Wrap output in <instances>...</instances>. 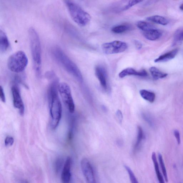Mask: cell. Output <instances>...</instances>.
<instances>
[{"mask_svg": "<svg viewBox=\"0 0 183 183\" xmlns=\"http://www.w3.org/2000/svg\"><path fill=\"white\" fill-rule=\"evenodd\" d=\"M12 92L14 106L19 111L22 116L24 115V106L18 88L16 86H13L12 88Z\"/></svg>", "mask_w": 183, "mask_h": 183, "instance_id": "9", "label": "cell"}, {"mask_svg": "<svg viewBox=\"0 0 183 183\" xmlns=\"http://www.w3.org/2000/svg\"><path fill=\"white\" fill-rule=\"evenodd\" d=\"M116 115L119 121L121 122L122 121L123 118V115L121 111L120 110H118L116 112Z\"/></svg>", "mask_w": 183, "mask_h": 183, "instance_id": "31", "label": "cell"}, {"mask_svg": "<svg viewBox=\"0 0 183 183\" xmlns=\"http://www.w3.org/2000/svg\"><path fill=\"white\" fill-rule=\"evenodd\" d=\"M128 48L125 42L115 41L104 43L102 45V49L105 54L112 55L123 52Z\"/></svg>", "mask_w": 183, "mask_h": 183, "instance_id": "7", "label": "cell"}, {"mask_svg": "<svg viewBox=\"0 0 183 183\" xmlns=\"http://www.w3.org/2000/svg\"><path fill=\"white\" fill-rule=\"evenodd\" d=\"M146 19L148 21L163 26L167 25L169 22L168 20L164 17L157 15L148 17Z\"/></svg>", "mask_w": 183, "mask_h": 183, "instance_id": "16", "label": "cell"}, {"mask_svg": "<svg viewBox=\"0 0 183 183\" xmlns=\"http://www.w3.org/2000/svg\"><path fill=\"white\" fill-rule=\"evenodd\" d=\"M58 79L55 76L49 88L48 97L51 117V126L55 129L59 126L62 115V106L58 94Z\"/></svg>", "mask_w": 183, "mask_h": 183, "instance_id": "1", "label": "cell"}, {"mask_svg": "<svg viewBox=\"0 0 183 183\" xmlns=\"http://www.w3.org/2000/svg\"><path fill=\"white\" fill-rule=\"evenodd\" d=\"M102 108H104L103 110H104V111H107V108L104 106H103Z\"/></svg>", "mask_w": 183, "mask_h": 183, "instance_id": "34", "label": "cell"}, {"mask_svg": "<svg viewBox=\"0 0 183 183\" xmlns=\"http://www.w3.org/2000/svg\"><path fill=\"white\" fill-rule=\"evenodd\" d=\"M14 143V139L11 136H8L6 137L4 141L5 146L6 147H10L12 146Z\"/></svg>", "mask_w": 183, "mask_h": 183, "instance_id": "28", "label": "cell"}, {"mask_svg": "<svg viewBox=\"0 0 183 183\" xmlns=\"http://www.w3.org/2000/svg\"><path fill=\"white\" fill-rule=\"evenodd\" d=\"M63 162L62 158H59L56 160L55 163V172L58 173L59 172L62 168Z\"/></svg>", "mask_w": 183, "mask_h": 183, "instance_id": "26", "label": "cell"}, {"mask_svg": "<svg viewBox=\"0 0 183 183\" xmlns=\"http://www.w3.org/2000/svg\"><path fill=\"white\" fill-rule=\"evenodd\" d=\"M0 98H1V101L2 102L4 103L6 102V99L5 93H4L3 87L1 86L0 87Z\"/></svg>", "mask_w": 183, "mask_h": 183, "instance_id": "29", "label": "cell"}, {"mask_svg": "<svg viewBox=\"0 0 183 183\" xmlns=\"http://www.w3.org/2000/svg\"><path fill=\"white\" fill-rule=\"evenodd\" d=\"M142 1H129L126 5L123 8H122L123 11L129 9V8L132 7V6L136 5V4L140 3L142 2Z\"/></svg>", "mask_w": 183, "mask_h": 183, "instance_id": "27", "label": "cell"}, {"mask_svg": "<svg viewBox=\"0 0 183 183\" xmlns=\"http://www.w3.org/2000/svg\"><path fill=\"white\" fill-rule=\"evenodd\" d=\"M31 55L35 72L37 76L41 75L42 64V50L41 42L39 35L34 28L29 30Z\"/></svg>", "mask_w": 183, "mask_h": 183, "instance_id": "2", "label": "cell"}, {"mask_svg": "<svg viewBox=\"0 0 183 183\" xmlns=\"http://www.w3.org/2000/svg\"><path fill=\"white\" fill-rule=\"evenodd\" d=\"M28 64L27 56L23 51H20L13 53L9 58L7 66L9 70L16 73L23 72Z\"/></svg>", "mask_w": 183, "mask_h": 183, "instance_id": "5", "label": "cell"}, {"mask_svg": "<svg viewBox=\"0 0 183 183\" xmlns=\"http://www.w3.org/2000/svg\"><path fill=\"white\" fill-rule=\"evenodd\" d=\"M83 173L87 183H97L92 166L89 161L84 158L81 162Z\"/></svg>", "mask_w": 183, "mask_h": 183, "instance_id": "8", "label": "cell"}, {"mask_svg": "<svg viewBox=\"0 0 183 183\" xmlns=\"http://www.w3.org/2000/svg\"><path fill=\"white\" fill-rule=\"evenodd\" d=\"M22 183H28V181H27L26 180H24V181H23V182H22Z\"/></svg>", "mask_w": 183, "mask_h": 183, "instance_id": "35", "label": "cell"}, {"mask_svg": "<svg viewBox=\"0 0 183 183\" xmlns=\"http://www.w3.org/2000/svg\"><path fill=\"white\" fill-rule=\"evenodd\" d=\"M152 159L154 166L156 176H157L158 181L160 183H165L164 177L160 172L159 165H158L157 157H156V153L155 152H153L152 153Z\"/></svg>", "mask_w": 183, "mask_h": 183, "instance_id": "17", "label": "cell"}, {"mask_svg": "<svg viewBox=\"0 0 183 183\" xmlns=\"http://www.w3.org/2000/svg\"><path fill=\"white\" fill-rule=\"evenodd\" d=\"M140 96L142 98L150 103L155 101L156 96L154 93L146 90H141L140 91Z\"/></svg>", "mask_w": 183, "mask_h": 183, "instance_id": "19", "label": "cell"}, {"mask_svg": "<svg viewBox=\"0 0 183 183\" xmlns=\"http://www.w3.org/2000/svg\"><path fill=\"white\" fill-rule=\"evenodd\" d=\"M149 70L153 79L156 80L164 79L168 75L167 73L162 72L154 67H151Z\"/></svg>", "mask_w": 183, "mask_h": 183, "instance_id": "18", "label": "cell"}, {"mask_svg": "<svg viewBox=\"0 0 183 183\" xmlns=\"http://www.w3.org/2000/svg\"><path fill=\"white\" fill-rule=\"evenodd\" d=\"M129 29V26L124 25H119L115 26L112 29L113 33L120 34L126 32Z\"/></svg>", "mask_w": 183, "mask_h": 183, "instance_id": "24", "label": "cell"}, {"mask_svg": "<svg viewBox=\"0 0 183 183\" xmlns=\"http://www.w3.org/2000/svg\"><path fill=\"white\" fill-rule=\"evenodd\" d=\"M64 2L73 21L81 26L87 25L91 21L90 15L75 2L70 1Z\"/></svg>", "mask_w": 183, "mask_h": 183, "instance_id": "4", "label": "cell"}, {"mask_svg": "<svg viewBox=\"0 0 183 183\" xmlns=\"http://www.w3.org/2000/svg\"><path fill=\"white\" fill-rule=\"evenodd\" d=\"M178 52V49H174L160 55V57L155 60L154 62L155 63H160V62H164L170 61L175 58L177 55Z\"/></svg>", "mask_w": 183, "mask_h": 183, "instance_id": "13", "label": "cell"}, {"mask_svg": "<svg viewBox=\"0 0 183 183\" xmlns=\"http://www.w3.org/2000/svg\"><path fill=\"white\" fill-rule=\"evenodd\" d=\"M72 161L70 157L67 158L62 170L61 178L62 183H70L71 178V167Z\"/></svg>", "mask_w": 183, "mask_h": 183, "instance_id": "10", "label": "cell"}, {"mask_svg": "<svg viewBox=\"0 0 183 183\" xmlns=\"http://www.w3.org/2000/svg\"><path fill=\"white\" fill-rule=\"evenodd\" d=\"M58 91L67 108L70 113H73L75 107L70 86L66 83H61L58 86Z\"/></svg>", "mask_w": 183, "mask_h": 183, "instance_id": "6", "label": "cell"}, {"mask_svg": "<svg viewBox=\"0 0 183 183\" xmlns=\"http://www.w3.org/2000/svg\"><path fill=\"white\" fill-rule=\"evenodd\" d=\"M180 8L181 10H183V3L180 6Z\"/></svg>", "mask_w": 183, "mask_h": 183, "instance_id": "33", "label": "cell"}, {"mask_svg": "<svg viewBox=\"0 0 183 183\" xmlns=\"http://www.w3.org/2000/svg\"><path fill=\"white\" fill-rule=\"evenodd\" d=\"M95 74L102 87L104 90H108L107 74L105 69L101 66H97L95 69Z\"/></svg>", "mask_w": 183, "mask_h": 183, "instance_id": "11", "label": "cell"}, {"mask_svg": "<svg viewBox=\"0 0 183 183\" xmlns=\"http://www.w3.org/2000/svg\"><path fill=\"white\" fill-rule=\"evenodd\" d=\"M125 168L128 174L129 179L131 183H139L138 182L137 178H136L134 173L133 172L132 170L129 168V167L125 165Z\"/></svg>", "mask_w": 183, "mask_h": 183, "instance_id": "25", "label": "cell"}, {"mask_svg": "<svg viewBox=\"0 0 183 183\" xmlns=\"http://www.w3.org/2000/svg\"><path fill=\"white\" fill-rule=\"evenodd\" d=\"M132 75L146 77L148 75V73L146 71L144 70L138 71L133 68H128L124 69L119 74V76L120 78H124L127 76Z\"/></svg>", "mask_w": 183, "mask_h": 183, "instance_id": "12", "label": "cell"}, {"mask_svg": "<svg viewBox=\"0 0 183 183\" xmlns=\"http://www.w3.org/2000/svg\"><path fill=\"white\" fill-rule=\"evenodd\" d=\"M158 159L159 160L160 164L161 167V170L164 176V179L166 181V182H168V178L167 176V174L166 167H165V165L164 161L163 159L162 155L161 154L158 153Z\"/></svg>", "mask_w": 183, "mask_h": 183, "instance_id": "22", "label": "cell"}, {"mask_svg": "<svg viewBox=\"0 0 183 183\" xmlns=\"http://www.w3.org/2000/svg\"><path fill=\"white\" fill-rule=\"evenodd\" d=\"M183 41V27L177 29L174 33L172 46L181 43Z\"/></svg>", "mask_w": 183, "mask_h": 183, "instance_id": "20", "label": "cell"}, {"mask_svg": "<svg viewBox=\"0 0 183 183\" xmlns=\"http://www.w3.org/2000/svg\"><path fill=\"white\" fill-rule=\"evenodd\" d=\"M174 135L176 138L177 143L180 144L181 143L180 135L179 132L177 130L174 131Z\"/></svg>", "mask_w": 183, "mask_h": 183, "instance_id": "30", "label": "cell"}, {"mask_svg": "<svg viewBox=\"0 0 183 183\" xmlns=\"http://www.w3.org/2000/svg\"><path fill=\"white\" fill-rule=\"evenodd\" d=\"M137 26L140 30L143 31L144 32H147L149 30H153L156 28L152 24H151L148 22L143 21H140L138 22L136 24Z\"/></svg>", "mask_w": 183, "mask_h": 183, "instance_id": "21", "label": "cell"}, {"mask_svg": "<svg viewBox=\"0 0 183 183\" xmlns=\"http://www.w3.org/2000/svg\"><path fill=\"white\" fill-rule=\"evenodd\" d=\"M137 139L135 145V149H136L138 148L144 138V132L141 127L138 126L137 127Z\"/></svg>", "mask_w": 183, "mask_h": 183, "instance_id": "23", "label": "cell"}, {"mask_svg": "<svg viewBox=\"0 0 183 183\" xmlns=\"http://www.w3.org/2000/svg\"><path fill=\"white\" fill-rule=\"evenodd\" d=\"M144 36L149 41H154L160 39L162 36V32L157 28L143 33Z\"/></svg>", "mask_w": 183, "mask_h": 183, "instance_id": "14", "label": "cell"}, {"mask_svg": "<svg viewBox=\"0 0 183 183\" xmlns=\"http://www.w3.org/2000/svg\"><path fill=\"white\" fill-rule=\"evenodd\" d=\"M135 45L136 48L138 50H140L142 48V44L141 42L137 40H135L134 41Z\"/></svg>", "mask_w": 183, "mask_h": 183, "instance_id": "32", "label": "cell"}, {"mask_svg": "<svg viewBox=\"0 0 183 183\" xmlns=\"http://www.w3.org/2000/svg\"><path fill=\"white\" fill-rule=\"evenodd\" d=\"M9 45V42L6 33L1 30L0 32V51L1 53H5L8 50Z\"/></svg>", "mask_w": 183, "mask_h": 183, "instance_id": "15", "label": "cell"}, {"mask_svg": "<svg viewBox=\"0 0 183 183\" xmlns=\"http://www.w3.org/2000/svg\"><path fill=\"white\" fill-rule=\"evenodd\" d=\"M52 52L55 59L67 72L73 76L80 82L83 81V78L79 69L62 49L58 47H55L53 49Z\"/></svg>", "mask_w": 183, "mask_h": 183, "instance_id": "3", "label": "cell"}]
</instances>
